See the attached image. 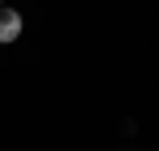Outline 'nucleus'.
Instances as JSON below:
<instances>
[{"instance_id": "nucleus-1", "label": "nucleus", "mask_w": 159, "mask_h": 151, "mask_svg": "<svg viewBox=\"0 0 159 151\" xmlns=\"http://www.w3.org/2000/svg\"><path fill=\"white\" fill-rule=\"evenodd\" d=\"M21 13H17V8H4L0 4V42H17L21 38Z\"/></svg>"}]
</instances>
